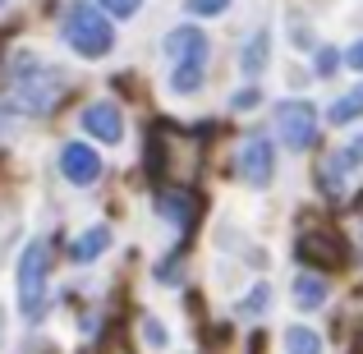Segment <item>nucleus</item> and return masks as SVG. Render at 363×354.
Returning a JSON list of instances; mask_svg holds the SVG:
<instances>
[{"mask_svg": "<svg viewBox=\"0 0 363 354\" xmlns=\"http://www.w3.org/2000/svg\"><path fill=\"white\" fill-rule=\"evenodd\" d=\"M161 51H166V60H170V88H175L179 97H194V92L207 83L212 37H207L198 23H179V28H170V33H166Z\"/></svg>", "mask_w": 363, "mask_h": 354, "instance_id": "1", "label": "nucleus"}, {"mask_svg": "<svg viewBox=\"0 0 363 354\" xmlns=\"http://www.w3.org/2000/svg\"><path fill=\"white\" fill-rule=\"evenodd\" d=\"M65 97V74L46 65L42 55H14L9 65V101L28 116H46Z\"/></svg>", "mask_w": 363, "mask_h": 354, "instance_id": "2", "label": "nucleus"}, {"mask_svg": "<svg viewBox=\"0 0 363 354\" xmlns=\"http://www.w3.org/2000/svg\"><path fill=\"white\" fill-rule=\"evenodd\" d=\"M65 46H69L79 60H101L116 46V23L101 14L92 0H69L65 5Z\"/></svg>", "mask_w": 363, "mask_h": 354, "instance_id": "3", "label": "nucleus"}, {"mask_svg": "<svg viewBox=\"0 0 363 354\" xmlns=\"http://www.w3.org/2000/svg\"><path fill=\"white\" fill-rule=\"evenodd\" d=\"M46 276H51V244L28 239L18 253V313L28 322L46 318Z\"/></svg>", "mask_w": 363, "mask_h": 354, "instance_id": "4", "label": "nucleus"}, {"mask_svg": "<svg viewBox=\"0 0 363 354\" xmlns=\"http://www.w3.org/2000/svg\"><path fill=\"white\" fill-rule=\"evenodd\" d=\"M276 138L285 143V152H308L318 143V106L313 101H281L276 106Z\"/></svg>", "mask_w": 363, "mask_h": 354, "instance_id": "5", "label": "nucleus"}, {"mask_svg": "<svg viewBox=\"0 0 363 354\" xmlns=\"http://www.w3.org/2000/svg\"><path fill=\"white\" fill-rule=\"evenodd\" d=\"M235 170H240V179L248 189H267L276 179V148L272 138H262V133H248L240 143V157H235Z\"/></svg>", "mask_w": 363, "mask_h": 354, "instance_id": "6", "label": "nucleus"}, {"mask_svg": "<svg viewBox=\"0 0 363 354\" xmlns=\"http://www.w3.org/2000/svg\"><path fill=\"white\" fill-rule=\"evenodd\" d=\"M79 129L88 133V138H97V143H120L124 138V116H120V106L116 101H106V97H97V101H88V106L79 111Z\"/></svg>", "mask_w": 363, "mask_h": 354, "instance_id": "7", "label": "nucleus"}, {"mask_svg": "<svg viewBox=\"0 0 363 354\" xmlns=\"http://www.w3.org/2000/svg\"><path fill=\"white\" fill-rule=\"evenodd\" d=\"M60 175L69 179L74 189H88L101 179V157L88 148V143H65L60 148Z\"/></svg>", "mask_w": 363, "mask_h": 354, "instance_id": "8", "label": "nucleus"}, {"mask_svg": "<svg viewBox=\"0 0 363 354\" xmlns=\"http://www.w3.org/2000/svg\"><path fill=\"white\" fill-rule=\"evenodd\" d=\"M336 244H340L336 235H303L299 239V258L313 262V267H322V272H331V267L345 262V248H336Z\"/></svg>", "mask_w": 363, "mask_h": 354, "instance_id": "9", "label": "nucleus"}, {"mask_svg": "<svg viewBox=\"0 0 363 354\" xmlns=\"http://www.w3.org/2000/svg\"><path fill=\"white\" fill-rule=\"evenodd\" d=\"M157 212L166 216L170 226L189 231V221H194L198 203H194V194H189V189H161V194H157Z\"/></svg>", "mask_w": 363, "mask_h": 354, "instance_id": "10", "label": "nucleus"}, {"mask_svg": "<svg viewBox=\"0 0 363 354\" xmlns=\"http://www.w3.org/2000/svg\"><path fill=\"white\" fill-rule=\"evenodd\" d=\"M327 294H331V285H327V276H322V272H299V276H294V304H299L303 313L322 309Z\"/></svg>", "mask_w": 363, "mask_h": 354, "instance_id": "11", "label": "nucleus"}, {"mask_svg": "<svg viewBox=\"0 0 363 354\" xmlns=\"http://www.w3.org/2000/svg\"><path fill=\"white\" fill-rule=\"evenodd\" d=\"M267 60H272V33L267 28H257L253 37L244 42V55H240V70L248 74V79H257V74L267 70Z\"/></svg>", "mask_w": 363, "mask_h": 354, "instance_id": "12", "label": "nucleus"}, {"mask_svg": "<svg viewBox=\"0 0 363 354\" xmlns=\"http://www.w3.org/2000/svg\"><path fill=\"white\" fill-rule=\"evenodd\" d=\"M106 248H111V226H88V231L69 244V258L74 262H92V258H101Z\"/></svg>", "mask_w": 363, "mask_h": 354, "instance_id": "13", "label": "nucleus"}, {"mask_svg": "<svg viewBox=\"0 0 363 354\" xmlns=\"http://www.w3.org/2000/svg\"><path fill=\"white\" fill-rule=\"evenodd\" d=\"M327 120L331 124H354V120H363V83H359V88H350V92H340V97L331 101Z\"/></svg>", "mask_w": 363, "mask_h": 354, "instance_id": "14", "label": "nucleus"}, {"mask_svg": "<svg viewBox=\"0 0 363 354\" xmlns=\"http://www.w3.org/2000/svg\"><path fill=\"white\" fill-rule=\"evenodd\" d=\"M318 184L327 189V194H345V184H350V170L340 166V157H336V152H331V157L318 166Z\"/></svg>", "mask_w": 363, "mask_h": 354, "instance_id": "15", "label": "nucleus"}, {"mask_svg": "<svg viewBox=\"0 0 363 354\" xmlns=\"http://www.w3.org/2000/svg\"><path fill=\"white\" fill-rule=\"evenodd\" d=\"M285 354H322V336L308 327H285Z\"/></svg>", "mask_w": 363, "mask_h": 354, "instance_id": "16", "label": "nucleus"}, {"mask_svg": "<svg viewBox=\"0 0 363 354\" xmlns=\"http://www.w3.org/2000/svg\"><path fill=\"white\" fill-rule=\"evenodd\" d=\"M267 309H272V285L257 281L253 294H244V299H240V318H262Z\"/></svg>", "mask_w": 363, "mask_h": 354, "instance_id": "17", "label": "nucleus"}, {"mask_svg": "<svg viewBox=\"0 0 363 354\" xmlns=\"http://www.w3.org/2000/svg\"><path fill=\"white\" fill-rule=\"evenodd\" d=\"M340 65H345V60H340L336 46H318V55H313V74H318V79H331Z\"/></svg>", "mask_w": 363, "mask_h": 354, "instance_id": "18", "label": "nucleus"}, {"mask_svg": "<svg viewBox=\"0 0 363 354\" xmlns=\"http://www.w3.org/2000/svg\"><path fill=\"white\" fill-rule=\"evenodd\" d=\"M92 5H97L106 18H133L143 9V0H92Z\"/></svg>", "mask_w": 363, "mask_h": 354, "instance_id": "19", "label": "nucleus"}, {"mask_svg": "<svg viewBox=\"0 0 363 354\" xmlns=\"http://www.w3.org/2000/svg\"><path fill=\"white\" fill-rule=\"evenodd\" d=\"M336 157H340V166H345L350 175H354V170H363V133H354V138H350L345 148L336 152Z\"/></svg>", "mask_w": 363, "mask_h": 354, "instance_id": "20", "label": "nucleus"}, {"mask_svg": "<svg viewBox=\"0 0 363 354\" xmlns=\"http://www.w3.org/2000/svg\"><path fill=\"white\" fill-rule=\"evenodd\" d=\"M184 9H189V14H198V18H216V14L230 9V0H184Z\"/></svg>", "mask_w": 363, "mask_h": 354, "instance_id": "21", "label": "nucleus"}, {"mask_svg": "<svg viewBox=\"0 0 363 354\" xmlns=\"http://www.w3.org/2000/svg\"><path fill=\"white\" fill-rule=\"evenodd\" d=\"M143 341H147L152 350H161V345H166V327H161L157 318H143Z\"/></svg>", "mask_w": 363, "mask_h": 354, "instance_id": "22", "label": "nucleus"}, {"mask_svg": "<svg viewBox=\"0 0 363 354\" xmlns=\"http://www.w3.org/2000/svg\"><path fill=\"white\" fill-rule=\"evenodd\" d=\"M257 101H262V92H257V88H240V92L230 97V111H253Z\"/></svg>", "mask_w": 363, "mask_h": 354, "instance_id": "23", "label": "nucleus"}, {"mask_svg": "<svg viewBox=\"0 0 363 354\" xmlns=\"http://www.w3.org/2000/svg\"><path fill=\"white\" fill-rule=\"evenodd\" d=\"M340 60H345V65H350L354 74H363V37H359L354 46H350V51H340Z\"/></svg>", "mask_w": 363, "mask_h": 354, "instance_id": "24", "label": "nucleus"}, {"mask_svg": "<svg viewBox=\"0 0 363 354\" xmlns=\"http://www.w3.org/2000/svg\"><path fill=\"white\" fill-rule=\"evenodd\" d=\"M0 9H5V0H0Z\"/></svg>", "mask_w": 363, "mask_h": 354, "instance_id": "25", "label": "nucleus"}, {"mask_svg": "<svg viewBox=\"0 0 363 354\" xmlns=\"http://www.w3.org/2000/svg\"><path fill=\"white\" fill-rule=\"evenodd\" d=\"M359 253H363V248H359Z\"/></svg>", "mask_w": 363, "mask_h": 354, "instance_id": "26", "label": "nucleus"}]
</instances>
